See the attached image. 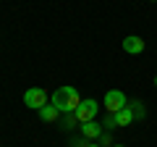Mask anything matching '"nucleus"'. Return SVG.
Here are the masks:
<instances>
[{"label":"nucleus","instance_id":"8","mask_svg":"<svg viewBox=\"0 0 157 147\" xmlns=\"http://www.w3.org/2000/svg\"><path fill=\"white\" fill-rule=\"evenodd\" d=\"M134 118H136V113L131 110L128 105H126L123 110H118V113H115V124L118 126H131V121H134Z\"/></svg>","mask_w":157,"mask_h":147},{"label":"nucleus","instance_id":"15","mask_svg":"<svg viewBox=\"0 0 157 147\" xmlns=\"http://www.w3.org/2000/svg\"><path fill=\"white\" fill-rule=\"evenodd\" d=\"M152 3H157V0H152Z\"/></svg>","mask_w":157,"mask_h":147},{"label":"nucleus","instance_id":"3","mask_svg":"<svg viewBox=\"0 0 157 147\" xmlns=\"http://www.w3.org/2000/svg\"><path fill=\"white\" fill-rule=\"evenodd\" d=\"M24 105L32 108V110H39V108L47 105V92L42 87H32V89L24 92Z\"/></svg>","mask_w":157,"mask_h":147},{"label":"nucleus","instance_id":"10","mask_svg":"<svg viewBox=\"0 0 157 147\" xmlns=\"http://www.w3.org/2000/svg\"><path fill=\"white\" fill-rule=\"evenodd\" d=\"M76 121H78L76 116H73V113H68L66 118H63V126H66V129H73V126H76Z\"/></svg>","mask_w":157,"mask_h":147},{"label":"nucleus","instance_id":"1","mask_svg":"<svg viewBox=\"0 0 157 147\" xmlns=\"http://www.w3.org/2000/svg\"><path fill=\"white\" fill-rule=\"evenodd\" d=\"M50 102L60 110V113H76V108L81 105V95H78V89L76 87H58L55 92H52V97H50Z\"/></svg>","mask_w":157,"mask_h":147},{"label":"nucleus","instance_id":"9","mask_svg":"<svg viewBox=\"0 0 157 147\" xmlns=\"http://www.w3.org/2000/svg\"><path fill=\"white\" fill-rule=\"evenodd\" d=\"M115 116H110V113H107V118L105 121H102V129H105V131H110V129H115Z\"/></svg>","mask_w":157,"mask_h":147},{"label":"nucleus","instance_id":"7","mask_svg":"<svg viewBox=\"0 0 157 147\" xmlns=\"http://www.w3.org/2000/svg\"><path fill=\"white\" fill-rule=\"evenodd\" d=\"M58 116H60V110H58L52 102H47L45 108H39V118L45 121V124H52V121H58Z\"/></svg>","mask_w":157,"mask_h":147},{"label":"nucleus","instance_id":"6","mask_svg":"<svg viewBox=\"0 0 157 147\" xmlns=\"http://www.w3.org/2000/svg\"><path fill=\"white\" fill-rule=\"evenodd\" d=\"M102 124H97V121H86V124H81V134L86 137V139H100L102 137Z\"/></svg>","mask_w":157,"mask_h":147},{"label":"nucleus","instance_id":"14","mask_svg":"<svg viewBox=\"0 0 157 147\" xmlns=\"http://www.w3.org/2000/svg\"><path fill=\"white\" fill-rule=\"evenodd\" d=\"M113 147H121V145H113Z\"/></svg>","mask_w":157,"mask_h":147},{"label":"nucleus","instance_id":"5","mask_svg":"<svg viewBox=\"0 0 157 147\" xmlns=\"http://www.w3.org/2000/svg\"><path fill=\"white\" fill-rule=\"evenodd\" d=\"M123 50L128 53V55H139V53H144V40L136 37V34H128L123 40Z\"/></svg>","mask_w":157,"mask_h":147},{"label":"nucleus","instance_id":"12","mask_svg":"<svg viewBox=\"0 0 157 147\" xmlns=\"http://www.w3.org/2000/svg\"><path fill=\"white\" fill-rule=\"evenodd\" d=\"M84 147H100V145H92V142H89V145H84Z\"/></svg>","mask_w":157,"mask_h":147},{"label":"nucleus","instance_id":"13","mask_svg":"<svg viewBox=\"0 0 157 147\" xmlns=\"http://www.w3.org/2000/svg\"><path fill=\"white\" fill-rule=\"evenodd\" d=\"M155 87H157V76H155Z\"/></svg>","mask_w":157,"mask_h":147},{"label":"nucleus","instance_id":"11","mask_svg":"<svg viewBox=\"0 0 157 147\" xmlns=\"http://www.w3.org/2000/svg\"><path fill=\"white\" fill-rule=\"evenodd\" d=\"M100 139H102V147H113V145H110V137H107L105 131H102V137H100Z\"/></svg>","mask_w":157,"mask_h":147},{"label":"nucleus","instance_id":"4","mask_svg":"<svg viewBox=\"0 0 157 147\" xmlns=\"http://www.w3.org/2000/svg\"><path fill=\"white\" fill-rule=\"evenodd\" d=\"M128 105L126 102V95L121 89H107V95H105V108H107V113L110 116H115L118 110H123V108Z\"/></svg>","mask_w":157,"mask_h":147},{"label":"nucleus","instance_id":"2","mask_svg":"<svg viewBox=\"0 0 157 147\" xmlns=\"http://www.w3.org/2000/svg\"><path fill=\"white\" fill-rule=\"evenodd\" d=\"M97 110H100V102L97 100H92V97H86V100H81V105L76 108V118H78V124H86V121H94L97 118Z\"/></svg>","mask_w":157,"mask_h":147}]
</instances>
